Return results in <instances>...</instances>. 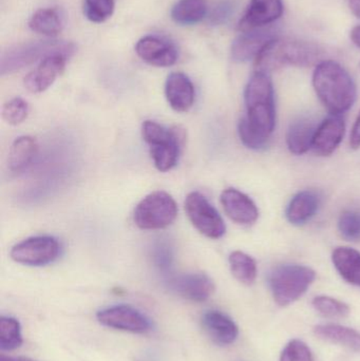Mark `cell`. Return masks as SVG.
Listing matches in <instances>:
<instances>
[{
	"mask_svg": "<svg viewBox=\"0 0 360 361\" xmlns=\"http://www.w3.org/2000/svg\"><path fill=\"white\" fill-rule=\"evenodd\" d=\"M313 87L323 106L336 116L348 111L356 101L354 80L342 65L334 61H323L316 66Z\"/></svg>",
	"mask_w": 360,
	"mask_h": 361,
	"instance_id": "6da1fadb",
	"label": "cell"
},
{
	"mask_svg": "<svg viewBox=\"0 0 360 361\" xmlns=\"http://www.w3.org/2000/svg\"><path fill=\"white\" fill-rule=\"evenodd\" d=\"M323 51L316 44L294 38L276 37L255 59L257 71H274L285 66L311 67L318 65Z\"/></svg>",
	"mask_w": 360,
	"mask_h": 361,
	"instance_id": "7a4b0ae2",
	"label": "cell"
},
{
	"mask_svg": "<svg viewBox=\"0 0 360 361\" xmlns=\"http://www.w3.org/2000/svg\"><path fill=\"white\" fill-rule=\"evenodd\" d=\"M247 118L256 131L271 137L276 125V106L272 78L268 73L256 71L244 91Z\"/></svg>",
	"mask_w": 360,
	"mask_h": 361,
	"instance_id": "3957f363",
	"label": "cell"
},
{
	"mask_svg": "<svg viewBox=\"0 0 360 361\" xmlns=\"http://www.w3.org/2000/svg\"><path fill=\"white\" fill-rule=\"evenodd\" d=\"M316 279L311 267L299 264H283L268 275V286L275 302L287 307L302 298Z\"/></svg>",
	"mask_w": 360,
	"mask_h": 361,
	"instance_id": "277c9868",
	"label": "cell"
},
{
	"mask_svg": "<svg viewBox=\"0 0 360 361\" xmlns=\"http://www.w3.org/2000/svg\"><path fill=\"white\" fill-rule=\"evenodd\" d=\"M178 216V205L173 197L158 190L146 195L135 209V223L145 231L166 228Z\"/></svg>",
	"mask_w": 360,
	"mask_h": 361,
	"instance_id": "5b68a950",
	"label": "cell"
},
{
	"mask_svg": "<svg viewBox=\"0 0 360 361\" xmlns=\"http://www.w3.org/2000/svg\"><path fill=\"white\" fill-rule=\"evenodd\" d=\"M185 212L194 228L205 237L220 239L225 235L223 219L202 193L194 191L186 197Z\"/></svg>",
	"mask_w": 360,
	"mask_h": 361,
	"instance_id": "8992f818",
	"label": "cell"
},
{
	"mask_svg": "<svg viewBox=\"0 0 360 361\" xmlns=\"http://www.w3.org/2000/svg\"><path fill=\"white\" fill-rule=\"evenodd\" d=\"M61 245L50 235H36L15 244L10 252L13 261L27 267H44L58 258Z\"/></svg>",
	"mask_w": 360,
	"mask_h": 361,
	"instance_id": "52a82bcc",
	"label": "cell"
},
{
	"mask_svg": "<svg viewBox=\"0 0 360 361\" xmlns=\"http://www.w3.org/2000/svg\"><path fill=\"white\" fill-rule=\"evenodd\" d=\"M73 52V44H65L63 48L46 55L40 61L39 65L25 76V88L32 93H42L48 90L63 73L66 63Z\"/></svg>",
	"mask_w": 360,
	"mask_h": 361,
	"instance_id": "ba28073f",
	"label": "cell"
},
{
	"mask_svg": "<svg viewBox=\"0 0 360 361\" xmlns=\"http://www.w3.org/2000/svg\"><path fill=\"white\" fill-rule=\"evenodd\" d=\"M97 318L101 326L135 334H146L152 329L149 318L130 305L106 307L97 312Z\"/></svg>",
	"mask_w": 360,
	"mask_h": 361,
	"instance_id": "9c48e42d",
	"label": "cell"
},
{
	"mask_svg": "<svg viewBox=\"0 0 360 361\" xmlns=\"http://www.w3.org/2000/svg\"><path fill=\"white\" fill-rule=\"evenodd\" d=\"M65 44L54 42H30L8 50L1 59V74L16 71L25 66L44 59L46 55L63 48Z\"/></svg>",
	"mask_w": 360,
	"mask_h": 361,
	"instance_id": "30bf717a",
	"label": "cell"
},
{
	"mask_svg": "<svg viewBox=\"0 0 360 361\" xmlns=\"http://www.w3.org/2000/svg\"><path fill=\"white\" fill-rule=\"evenodd\" d=\"M278 37L273 27H260L252 31L242 32L232 42L230 55L237 63L256 59L264 48L275 38Z\"/></svg>",
	"mask_w": 360,
	"mask_h": 361,
	"instance_id": "8fae6325",
	"label": "cell"
},
{
	"mask_svg": "<svg viewBox=\"0 0 360 361\" xmlns=\"http://www.w3.org/2000/svg\"><path fill=\"white\" fill-rule=\"evenodd\" d=\"M168 286L182 298L194 302H203L213 296L215 283L211 277L203 273L182 274L171 277Z\"/></svg>",
	"mask_w": 360,
	"mask_h": 361,
	"instance_id": "7c38bea8",
	"label": "cell"
},
{
	"mask_svg": "<svg viewBox=\"0 0 360 361\" xmlns=\"http://www.w3.org/2000/svg\"><path fill=\"white\" fill-rule=\"evenodd\" d=\"M135 52L145 63L154 67H171L179 57L177 47L173 42L154 35L141 38L135 44Z\"/></svg>",
	"mask_w": 360,
	"mask_h": 361,
	"instance_id": "4fadbf2b",
	"label": "cell"
},
{
	"mask_svg": "<svg viewBox=\"0 0 360 361\" xmlns=\"http://www.w3.org/2000/svg\"><path fill=\"white\" fill-rule=\"evenodd\" d=\"M283 0H251L238 29L247 32L272 25L283 16Z\"/></svg>",
	"mask_w": 360,
	"mask_h": 361,
	"instance_id": "5bb4252c",
	"label": "cell"
},
{
	"mask_svg": "<svg viewBox=\"0 0 360 361\" xmlns=\"http://www.w3.org/2000/svg\"><path fill=\"white\" fill-rule=\"evenodd\" d=\"M222 207L230 220L239 225H252L259 218L255 202L238 189L228 188L221 193Z\"/></svg>",
	"mask_w": 360,
	"mask_h": 361,
	"instance_id": "9a60e30c",
	"label": "cell"
},
{
	"mask_svg": "<svg viewBox=\"0 0 360 361\" xmlns=\"http://www.w3.org/2000/svg\"><path fill=\"white\" fill-rule=\"evenodd\" d=\"M346 124L340 116L332 114L317 126L312 148L321 157H329L344 139Z\"/></svg>",
	"mask_w": 360,
	"mask_h": 361,
	"instance_id": "2e32d148",
	"label": "cell"
},
{
	"mask_svg": "<svg viewBox=\"0 0 360 361\" xmlns=\"http://www.w3.org/2000/svg\"><path fill=\"white\" fill-rule=\"evenodd\" d=\"M165 95L169 106L177 112L190 111L196 99L194 84L182 72L169 74L165 84Z\"/></svg>",
	"mask_w": 360,
	"mask_h": 361,
	"instance_id": "e0dca14e",
	"label": "cell"
},
{
	"mask_svg": "<svg viewBox=\"0 0 360 361\" xmlns=\"http://www.w3.org/2000/svg\"><path fill=\"white\" fill-rule=\"evenodd\" d=\"M202 326L209 338L217 345H230L238 338V326L223 312L207 311L202 316Z\"/></svg>",
	"mask_w": 360,
	"mask_h": 361,
	"instance_id": "ac0fdd59",
	"label": "cell"
},
{
	"mask_svg": "<svg viewBox=\"0 0 360 361\" xmlns=\"http://www.w3.org/2000/svg\"><path fill=\"white\" fill-rule=\"evenodd\" d=\"M321 197L313 190H304L294 195L285 212L287 220L294 225L306 224L318 212Z\"/></svg>",
	"mask_w": 360,
	"mask_h": 361,
	"instance_id": "d6986e66",
	"label": "cell"
},
{
	"mask_svg": "<svg viewBox=\"0 0 360 361\" xmlns=\"http://www.w3.org/2000/svg\"><path fill=\"white\" fill-rule=\"evenodd\" d=\"M317 126L308 118H299L290 125L287 133V144L290 152L302 156L312 148Z\"/></svg>",
	"mask_w": 360,
	"mask_h": 361,
	"instance_id": "ffe728a7",
	"label": "cell"
},
{
	"mask_svg": "<svg viewBox=\"0 0 360 361\" xmlns=\"http://www.w3.org/2000/svg\"><path fill=\"white\" fill-rule=\"evenodd\" d=\"M37 141L29 135L15 140L8 150V166L12 173H23L33 162L38 154Z\"/></svg>",
	"mask_w": 360,
	"mask_h": 361,
	"instance_id": "44dd1931",
	"label": "cell"
},
{
	"mask_svg": "<svg viewBox=\"0 0 360 361\" xmlns=\"http://www.w3.org/2000/svg\"><path fill=\"white\" fill-rule=\"evenodd\" d=\"M314 334L321 341L340 345L360 353V333L354 329L340 324H319L314 328Z\"/></svg>",
	"mask_w": 360,
	"mask_h": 361,
	"instance_id": "7402d4cb",
	"label": "cell"
},
{
	"mask_svg": "<svg viewBox=\"0 0 360 361\" xmlns=\"http://www.w3.org/2000/svg\"><path fill=\"white\" fill-rule=\"evenodd\" d=\"M332 261L342 279L348 283L360 288V252L354 248H335L332 254Z\"/></svg>",
	"mask_w": 360,
	"mask_h": 361,
	"instance_id": "603a6c76",
	"label": "cell"
},
{
	"mask_svg": "<svg viewBox=\"0 0 360 361\" xmlns=\"http://www.w3.org/2000/svg\"><path fill=\"white\" fill-rule=\"evenodd\" d=\"M182 140V135H180L171 141L150 146V156L159 171L167 173L178 164Z\"/></svg>",
	"mask_w": 360,
	"mask_h": 361,
	"instance_id": "cb8c5ba5",
	"label": "cell"
},
{
	"mask_svg": "<svg viewBox=\"0 0 360 361\" xmlns=\"http://www.w3.org/2000/svg\"><path fill=\"white\" fill-rule=\"evenodd\" d=\"M29 27L35 33L55 37L63 30V18L56 8H39L32 15Z\"/></svg>",
	"mask_w": 360,
	"mask_h": 361,
	"instance_id": "d4e9b609",
	"label": "cell"
},
{
	"mask_svg": "<svg viewBox=\"0 0 360 361\" xmlns=\"http://www.w3.org/2000/svg\"><path fill=\"white\" fill-rule=\"evenodd\" d=\"M206 0H180L171 10V18L179 25H196L206 17Z\"/></svg>",
	"mask_w": 360,
	"mask_h": 361,
	"instance_id": "484cf974",
	"label": "cell"
},
{
	"mask_svg": "<svg viewBox=\"0 0 360 361\" xmlns=\"http://www.w3.org/2000/svg\"><path fill=\"white\" fill-rule=\"evenodd\" d=\"M230 271L232 276L245 286H252L255 283L257 278V263L249 255L236 250L228 257Z\"/></svg>",
	"mask_w": 360,
	"mask_h": 361,
	"instance_id": "4316f807",
	"label": "cell"
},
{
	"mask_svg": "<svg viewBox=\"0 0 360 361\" xmlns=\"http://www.w3.org/2000/svg\"><path fill=\"white\" fill-rule=\"evenodd\" d=\"M21 326L18 320L13 317L0 318V349L13 351L23 345Z\"/></svg>",
	"mask_w": 360,
	"mask_h": 361,
	"instance_id": "83f0119b",
	"label": "cell"
},
{
	"mask_svg": "<svg viewBox=\"0 0 360 361\" xmlns=\"http://www.w3.org/2000/svg\"><path fill=\"white\" fill-rule=\"evenodd\" d=\"M313 307L321 316L327 318H345L350 314L347 303L329 296H317L313 299Z\"/></svg>",
	"mask_w": 360,
	"mask_h": 361,
	"instance_id": "f1b7e54d",
	"label": "cell"
},
{
	"mask_svg": "<svg viewBox=\"0 0 360 361\" xmlns=\"http://www.w3.org/2000/svg\"><path fill=\"white\" fill-rule=\"evenodd\" d=\"M179 135L180 133L175 129L166 128L154 121H145L142 125V135L149 147L171 141Z\"/></svg>",
	"mask_w": 360,
	"mask_h": 361,
	"instance_id": "f546056e",
	"label": "cell"
},
{
	"mask_svg": "<svg viewBox=\"0 0 360 361\" xmlns=\"http://www.w3.org/2000/svg\"><path fill=\"white\" fill-rule=\"evenodd\" d=\"M114 6V0H85L84 14L92 23H104L113 14Z\"/></svg>",
	"mask_w": 360,
	"mask_h": 361,
	"instance_id": "4dcf8cb0",
	"label": "cell"
},
{
	"mask_svg": "<svg viewBox=\"0 0 360 361\" xmlns=\"http://www.w3.org/2000/svg\"><path fill=\"white\" fill-rule=\"evenodd\" d=\"M238 133L243 145L249 149L263 150L270 143V137H263L256 131L247 122V118H241L238 124Z\"/></svg>",
	"mask_w": 360,
	"mask_h": 361,
	"instance_id": "1f68e13d",
	"label": "cell"
},
{
	"mask_svg": "<svg viewBox=\"0 0 360 361\" xmlns=\"http://www.w3.org/2000/svg\"><path fill=\"white\" fill-rule=\"evenodd\" d=\"M27 114H29V105L21 97L10 99L2 108V118L12 126L23 124L27 120Z\"/></svg>",
	"mask_w": 360,
	"mask_h": 361,
	"instance_id": "d6a6232c",
	"label": "cell"
},
{
	"mask_svg": "<svg viewBox=\"0 0 360 361\" xmlns=\"http://www.w3.org/2000/svg\"><path fill=\"white\" fill-rule=\"evenodd\" d=\"M338 229L345 239L360 241V214L354 210L344 212L338 220Z\"/></svg>",
	"mask_w": 360,
	"mask_h": 361,
	"instance_id": "836d02e7",
	"label": "cell"
},
{
	"mask_svg": "<svg viewBox=\"0 0 360 361\" xmlns=\"http://www.w3.org/2000/svg\"><path fill=\"white\" fill-rule=\"evenodd\" d=\"M279 361H314L309 345L299 339H293L281 352Z\"/></svg>",
	"mask_w": 360,
	"mask_h": 361,
	"instance_id": "e575fe53",
	"label": "cell"
},
{
	"mask_svg": "<svg viewBox=\"0 0 360 361\" xmlns=\"http://www.w3.org/2000/svg\"><path fill=\"white\" fill-rule=\"evenodd\" d=\"M234 10L235 6L232 1L221 2L211 12V17H209L211 23L213 25H222V23H226L232 16Z\"/></svg>",
	"mask_w": 360,
	"mask_h": 361,
	"instance_id": "d590c367",
	"label": "cell"
},
{
	"mask_svg": "<svg viewBox=\"0 0 360 361\" xmlns=\"http://www.w3.org/2000/svg\"><path fill=\"white\" fill-rule=\"evenodd\" d=\"M350 145L353 149H359L360 147V112L357 116L356 122L352 128V133H351Z\"/></svg>",
	"mask_w": 360,
	"mask_h": 361,
	"instance_id": "8d00e7d4",
	"label": "cell"
},
{
	"mask_svg": "<svg viewBox=\"0 0 360 361\" xmlns=\"http://www.w3.org/2000/svg\"><path fill=\"white\" fill-rule=\"evenodd\" d=\"M348 6L351 12L360 19V0H348Z\"/></svg>",
	"mask_w": 360,
	"mask_h": 361,
	"instance_id": "74e56055",
	"label": "cell"
},
{
	"mask_svg": "<svg viewBox=\"0 0 360 361\" xmlns=\"http://www.w3.org/2000/svg\"><path fill=\"white\" fill-rule=\"evenodd\" d=\"M350 37L352 39L353 44L360 48V25L353 27L352 31H351Z\"/></svg>",
	"mask_w": 360,
	"mask_h": 361,
	"instance_id": "f35d334b",
	"label": "cell"
},
{
	"mask_svg": "<svg viewBox=\"0 0 360 361\" xmlns=\"http://www.w3.org/2000/svg\"><path fill=\"white\" fill-rule=\"evenodd\" d=\"M0 361H35L27 357H11V356H0Z\"/></svg>",
	"mask_w": 360,
	"mask_h": 361,
	"instance_id": "ab89813d",
	"label": "cell"
},
{
	"mask_svg": "<svg viewBox=\"0 0 360 361\" xmlns=\"http://www.w3.org/2000/svg\"><path fill=\"white\" fill-rule=\"evenodd\" d=\"M359 67H360V63H359Z\"/></svg>",
	"mask_w": 360,
	"mask_h": 361,
	"instance_id": "60d3db41",
	"label": "cell"
}]
</instances>
